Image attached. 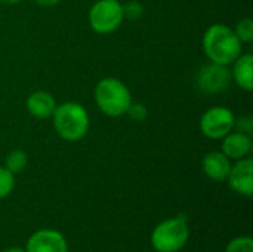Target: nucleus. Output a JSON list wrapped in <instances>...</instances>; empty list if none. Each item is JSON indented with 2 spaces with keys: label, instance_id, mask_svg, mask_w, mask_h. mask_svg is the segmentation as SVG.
<instances>
[{
  "label": "nucleus",
  "instance_id": "nucleus-6",
  "mask_svg": "<svg viewBox=\"0 0 253 252\" xmlns=\"http://www.w3.org/2000/svg\"><path fill=\"white\" fill-rule=\"evenodd\" d=\"M231 71L228 65L209 62L200 67L194 77V86L197 91L206 95H215L224 92L231 83Z\"/></svg>",
  "mask_w": 253,
  "mask_h": 252
},
{
  "label": "nucleus",
  "instance_id": "nucleus-21",
  "mask_svg": "<svg viewBox=\"0 0 253 252\" xmlns=\"http://www.w3.org/2000/svg\"><path fill=\"white\" fill-rule=\"evenodd\" d=\"M36 4L39 6H44V7H49V6H56L61 0H33Z\"/></svg>",
  "mask_w": 253,
  "mask_h": 252
},
{
  "label": "nucleus",
  "instance_id": "nucleus-20",
  "mask_svg": "<svg viewBox=\"0 0 253 252\" xmlns=\"http://www.w3.org/2000/svg\"><path fill=\"white\" fill-rule=\"evenodd\" d=\"M233 131H237V132H242V134H246V135H251V137H252V132H253L252 116L245 114V116L236 117V119H234V128H233Z\"/></svg>",
  "mask_w": 253,
  "mask_h": 252
},
{
  "label": "nucleus",
  "instance_id": "nucleus-7",
  "mask_svg": "<svg viewBox=\"0 0 253 252\" xmlns=\"http://www.w3.org/2000/svg\"><path fill=\"white\" fill-rule=\"evenodd\" d=\"M234 113L224 105L208 108L200 117V131L211 140H222L234 128Z\"/></svg>",
  "mask_w": 253,
  "mask_h": 252
},
{
  "label": "nucleus",
  "instance_id": "nucleus-13",
  "mask_svg": "<svg viewBox=\"0 0 253 252\" xmlns=\"http://www.w3.org/2000/svg\"><path fill=\"white\" fill-rule=\"evenodd\" d=\"M231 79L246 92L253 91V55L240 53L239 58L233 62Z\"/></svg>",
  "mask_w": 253,
  "mask_h": 252
},
{
  "label": "nucleus",
  "instance_id": "nucleus-23",
  "mask_svg": "<svg viewBox=\"0 0 253 252\" xmlns=\"http://www.w3.org/2000/svg\"><path fill=\"white\" fill-rule=\"evenodd\" d=\"M4 252H24L21 248H9V250H6Z\"/></svg>",
  "mask_w": 253,
  "mask_h": 252
},
{
  "label": "nucleus",
  "instance_id": "nucleus-17",
  "mask_svg": "<svg viewBox=\"0 0 253 252\" xmlns=\"http://www.w3.org/2000/svg\"><path fill=\"white\" fill-rule=\"evenodd\" d=\"M142 13H144V6L138 0H130L123 4V16L126 19H130V21L139 19Z\"/></svg>",
  "mask_w": 253,
  "mask_h": 252
},
{
  "label": "nucleus",
  "instance_id": "nucleus-2",
  "mask_svg": "<svg viewBox=\"0 0 253 252\" xmlns=\"http://www.w3.org/2000/svg\"><path fill=\"white\" fill-rule=\"evenodd\" d=\"M55 132L64 141L76 143L84 138L89 132L90 119L87 110L74 101H67L56 105L52 114Z\"/></svg>",
  "mask_w": 253,
  "mask_h": 252
},
{
  "label": "nucleus",
  "instance_id": "nucleus-14",
  "mask_svg": "<svg viewBox=\"0 0 253 252\" xmlns=\"http://www.w3.org/2000/svg\"><path fill=\"white\" fill-rule=\"evenodd\" d=\"M28 163V156L24 150L21 149H16V150H12L7 156H6V160H4V168L12 172L13 175L22 172L25 169Z\"/></svg>",
  "mask_w": 253,
  "mask_h": 252
},
{
  "label": "nucleus",
  "instance_id": "nucleus-1",
  "mask_svg": "<svg viewBox=\"0 0 253 252\" xmlns=\"http://www.w3.org/2000/svg\"><path fill=\"white\" fill-rule=\"evenodd\" d=\"M242 42L225 24H212L203 34V52L211 62L231 65L242 53Z\"/></svg>",
  "mask_w": 253,
  "mask_h": 252
},
{
  "label": "nucleus",
  "instance_id": "nucleus-18",
  "mask_svg": "<svg viewBox=\"0 0 253 252\" xmlns=\"http://www.w3.org/2000/svg\"><path fill=\"white\" fill-rule=\"evenodd\" d=\"M225 252H253V241L249 236H242L231 241Z\"/></svg>",
  "mask_w": 253,
  "mask_h": 252
},
{
  "label": "nucleus",
  "instance_id": "nucleus-3",
  "mask_svg": "<svg viewBox=\"0 0 253 252\" xmlns=\"http://www.w3.org/2000/svg\"><path fill=\"white\" fill-rule=\"evenodd\" d=\"M96 107L108 117H122L126 114L132 100V94L126 83L117 77L101 79L93 91Z\"/></svg>",
  "mask_w": 253,
  "mask_h": 252
},
{
  "label": "nucleus",
  "instance_id": "nucleus-15",
  "mask_svg": "<svg viewBox=\"0 0 253 252\" xmlns=\"http://www.w3.org/2000/svg\"><path fill=\"white\" fill-rule=\"evenodd\" d=\"M236 36L242 43H252L253 42V21L251 18H243L237 22L234 28Z\"/></svg>",
  "mask_w": 253,
  "mask_h": 252
},
{
  "label": "nucleus",
  "instance_id": "nucleus-5",
  "mask_svg": "<svg viewBox=\"0 0 253 252\" xmlns=\"http://www.w3.org/2000/svg\"><path fill=\"white\" fill-rule=\"evenodd\" d=\"M90 28L98 34L114 33L123 22V3L119 0H96L87 13Z\"/></svg>",
  "mask_w": 253,
  "mask_h": 252
},
{
  "label": "nucleus",
  "instance_id": "nucleus-8",
  "mask_svg": "<svg viewBox=\"0 0 253 252\" xmlns=\"http://www.w3.org/2000/svg\"><path fill=\"white\" fill-rule=\"evenodd\" d=\"M228 184L230 187L242 195V196H252L253 195V160L251 157L239 159L236 165H231L228 174Z\"/></svg>",
  "mask_w": 253,
  "mask_h": 252
},
{
  "label": "nucleus",
  "instance_id": "nucleus-22",
  "mask_svg": "<svg viewBox=\"0 0 253 252\" xmlns=\"http://www.w3.org/2000/svg\"><path fill=\"white\" fill-rule=\"evenodd\" d=\"M19 1H22V0H0V3H3V4H16Z\"/></svg>",
  "mask_w": 253,
  "mask_h": 252
},
{
  "label": "nucleus",
  "instance_id": "nucleus-19",
  "mask_svg": "<svg viewBox=\"0 0 253 252\" xmlns=\"http://www.w3.org/2000/svg\"><path fill=\"white\" fill-rule=\"evenodd\" d=\"M126 114L132 120H135V122H142V120L147 119L148 110H147V107L142 102H133L132 101L130 105H129V108H127V111H126Z\"/></svg>",
  "mask_w": 253,
  "mask_h": 252
},
{
  "label": "nucleus",
  "instance_id": "nucleus-12",
  "mask_svg": "<svg viewBox=\"0 0 253 252\" xmlns=\"http://www.w3.org/2000/svg\"><path fill=\"white\" fill-rule=\"evenodd\" d=\"M202 169L213 181H225L231 169V160L222 151H209L202 160Z\"/></svg>",
  "mask_w": 253,
  "mask_h": 252
},
{
  "label": "nucleus",
  "instance_id": "nucleus-16",
  "mask_svg": "<svg viewBox=\"0 0 253 252\" xmlns=\"http://www.w3.org/2000/svg\"><path fill=\"white\" fill-rule=\"evenodd\" d=\"M15 187V175L4 166H0V199H4L12 193Z\"/></svg>",
  "mask_w": 253,
  "mask_h": 252
},
{
  "label": "nucleus",
  "instance_id": "nucleus-9",
  "mask_svg": "<svg viewBox=\"0 0 253 252\" xmlns=\"http://www.w3.org/2000/svg\"><path fill=\"white\" fill-rule=\"evenodd\" d=\"M27 252H68L65 238L50 229L39 230L27 242Z\"/></svg>",
  "mask_w": 253,
  "mask_h": 252
},
{
  "label": "nucleus",
  "instance_id": "nucleus-10",
  "mask_svg": "<svg viewBox=\"0 0 253 252\" xmlns=\"http://www.w3.org/2000/svg\"><path fill=\"white\" fill-rule=\"evenodd\" d=\"M222 153L230 159V160H239L243 157H248L251 150H252V137L231 131L222 138Z\"/></svg>",
  "mask_w": 253,
  "mask_h": 252
},
{
  "label": "nucleus",
  "instance_id": "nucleus-11",
  "mask_svg": "<svg viewBox=\"0 0 253 252\" xmlns=\"http://www.w3.org/2000/svg\"><path fill=\"white\" fill-rule=\"evenodd\" d=\"M56 105L58 104H56L53 95L46 91H36V92L30 94L25 101V107H27L28 113L33 117L40 119V120L50 119Z\"/></svg>",
  "mask_w": 253,
  "mask_h": 252
},
{
  "label": "nucleus",
  "instance_id": "nucleus-4",
  "mask_svg": "<svg viewBox=\"0 0 253 252\" xmlns=\"http://www.w3.org/2000/svg\"><path fill=\"white\" fill-rule=\"evenodd\" d=\"M190 230L185 217L169 218L162 221L151 235L153 248L157 252H178L188 241Z\"/></svg>",
  "mask_w": 253,
  "mask_h": 252
}]
</instances>
